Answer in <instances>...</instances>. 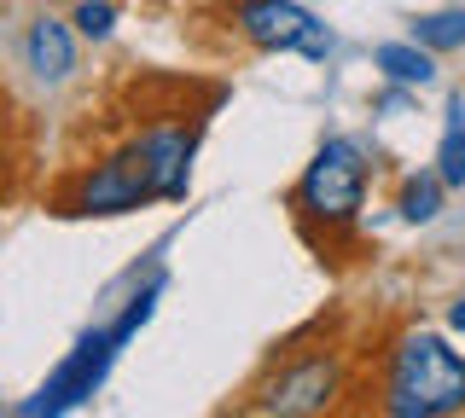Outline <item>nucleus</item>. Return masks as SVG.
I'll return each instance as SVG.
<instances>
[{
  "label": "nucleus",
  "mask_w": 465,
  "mask_h": 418,
  "mask_svg": "<svg viewBox=\"0 0 465 418\" xmlns=\"http://www.w3.org/2000/svg\"><path fill=\"white\" fill-rule=\"evenodd\" d=\"M0 157H6V151H0Z\"/></svg>",
  "instance_id": "16"
},
{
  "label": "nucleus",
  "mask_w": 465,
  "mask_h": 418,
  "mask_svg": "<svg viewBox=\"0 0 465 418\" xmlns=\"http://www.w3.org/2000/svg\"><path fill=\"white\" fill-rule=\"evenodd\" d=\"M232 30L251 41L256 53H302V59H326L331 30L297 0H232Z\"/></svg>",
  "instance_id": "6"
},
{
  "label": "nucleus",
  "mask_w": 465,
  "mask_h": 418,
  "mask_svg": "<svg viewBox=\"0 0 465 418\" xmlns=\"http://www.w3.org/2000/svg\"><path fill=\"white\" fill-rule=\"evenodd\" d=\"M442 192H448V186H442V175H436V169H430V175H407V180H401V198H396L401 221L430 227L436 215H442Z\"/></svg>",
  "instance_id": "10"
},
{
  "label": "nucleus",
  "mask_w": 465,
  "mask_h": 418,
  "mask_svg": "<svg viewBox=\"0 0 465 418\" xmlns=\"http://www.w3.org/2000/svg\"><path fill=\"white\" fill-rule=\"evenodd\" d=\"M70 24H76V35H87V41H111L116 6H111V0H82V6L70 12Z\"/></svg>",
  "instance_id": "13"
},
{
  "label": "nucleus",
  "mask_w": 465,
  "mask_h": 418,
  "mask_svg": "<svg viewBox=\"0 0 465 418\" xmlns=\"http://www.w3.org/2000/svg\"><path fill=\"white\" fill-rule=\"evenodd\" d=\"M24 64L35 70V82H47V88L70 82L76 76V30H70L64 18H53V12H41L24 35Z\"/></svg>",
  "instance_id": "7"
},
{
  "label": "nucleus",
  "mask_w": 465,
  "mask_h": 418,
  "mask_svg": "<svg viewBox=\"0 0 465 418\" xmlns=\"http://www.w3.org/2000/svg\"><path fill=\"white\" fill-rule=\"evenodd\" d=\"M465 413V355L436 331H401L384 360L378 418H460Z\"/></svg>",
  "instance_id": "2"
},
{
  "label": "nucleus",
  "mask_w": 465,
  "mask_h": 418,
  "mask_svg": "<svg viewBox=\"0 0 465 418\" xmlns=\"http://www.w3.org/2000/svg\"><path fill=\"white\" fill-rule=\"evenodd\" d=\"M436 175L454 192L465 186V93H448V111H442V140H436Z\"/></svg>",
  "instance_id": "9"
},
{
  "label": "nucleus",
  "mask_w": 465,
  "mask_h": 418,
  "mask_svg": "<svg viewBox=\"0 0 465 418\" xmlns=\"http://www.w3.org/2000/svg\"><path fill=\"white\" fill-rule=\"evenodd\" d=\"M302 221H326V227H355V215L367 209V151L355 140L331 134L326 146L309 157V169L297 175L291 192Z\"/></svg>",
  "instance_id": "4"
},
{
  "label": "nucleus",
  "mask_w": 465,
  "mask_h": 418,
  "mask_svg": "<svg viewBox=\"0 0 465 418\" xmlns=\"http://www.w3.org/2000/svg\"><path fill=\"white\" fill-rule=\"evenodd\" d=\"M448 331H460V337H465V296L454 302V308H448Z\"/></svg>",
  "instance_id": "14"
},
{
  "label": "nucleus",
  "mask_w": 465,
  "mask_h": 418,
  "mask_svg": "<svg viewBox=\"0 0 465 418\" xmlns=\"http://www.w3.org/2000/svg\"><path fill=\"white\" fill-rule=\"evenodd\" d=\"M343 395H349V360L331 343L273 360L268 378L256 384V407L268 418H331Z\"/></svg>",
  "instance_id": "3"
},
{
  "label": "nucleus",
  "mask_w": 465,
  "mask_h": 418,
  "mask_svg": "<svg viewBox=\"0 0 465 418\" xmlns=\"http://www.w3.org/2000/svg\"><path fill=\"white\" fill-rule=\"evenodd\" d=\"M372 64L384 70V82H396V88H430L436 82V53H425L419 41H378Z\"/></svg>",
  "instance_id": "8"
},
{
  "label": "nucleus",
  "mask_w": 465,
  "mask_h": 418,
  "mask_svg": "<svg viewBox=\"0 0 465 418\" xmlns=\"http://www.w3.org/2000/svg\"><path fill=\"white\" fill-rule=\"evenodd\" d=\"M116 355H123V343H116L111 326L82 331V337L70 343V355L35 384V395H24L18 407H12V418H64V413H76L82 401H94L99 389H105Z\"/></svg>",
  "instance_id": "5"
},
{
  "label": "nucleus",
  "mask_w": 465,
  "mask_h": 418,
  "mask_svg": "<svg viewBox=\"0 0 465 418\" xmlns=\"http://www.w3.org/2000/svg\"><path fill=\"white\" fill-rule=\"evenodd\" d=\"M413 41H419L425 53H460V47H465V12H460V6H442V12L413 18Z\"/></svg>",
  "instance_id": "11"
},
{
  "label": "nucleus",
  "mask_w": 465,
  "mask_h": 418,
  "mask_svg": "<svg viewBox=\"0 0 465 418\" xmlns=\"http://www.w3.org/2000/svg\"><path fill=\"white\" fill-rule=\"evenodd\" d=\"M0 418H12V413H6V407H0Z\"/></svg>",
  "instance_id": "15"
},
{
  "label": "nucleus",
  "mask_w": 465,
  "mask_h": 418,
  "mask_svg": "<svg viewBox=\"0 0 465 418\" xmlns=\"http://www.w3.org/2000/svg\"><path fill=\"white\" fill-rule=\"evenodd\" d=\"M203 140L198 111H169V117L140 122L123 146H111L105 157H94L87 169H76L64 186V215H134L145 204H181L193 186V157Z\"/></svg>",
  "instance_id": "1"
},
{
  "label": "nucleus",
  "mask_w": 465,
  "mask_h": 418,
  "mask_svg": "<svg viewBox=\"0 0 465 418\" xmlns=\"http://www.w3.org/2000/svg\"><path fill=\"white\" fill-rule=\"evenodd\" d=\"M163 285H169V273H163V267H152V279H145L140 291L128 296L123 320L111 326V331H116V343H123V349H128V343H134V331H140V326H145V320H152V314H157V296H163Z\"/></svg>",
  "instance_id": "12"
}]
</instances>
